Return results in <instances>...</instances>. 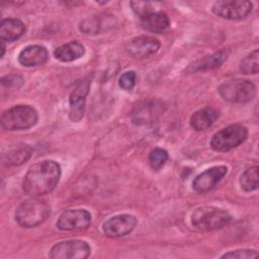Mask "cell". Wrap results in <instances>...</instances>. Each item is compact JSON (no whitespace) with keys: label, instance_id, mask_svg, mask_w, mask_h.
I'll list each match as a JSON object with an SVG mask.
<instances>
[{"label":"cell","instance_id":"obj_1","mask_svg":"<svg viewBox=\"0 0 259 259\" xmlns=\"http://www.w3.org/2000/svg\"><path fill=\"white\" fill-rule=\"evenodd\" d=\"M61 177V167L53 160H44L29 167L22 187L26 194L37 197L51 192Z\"/></svg>","mask_w":259,"mask_h":259},{"label":"cell","instance_id":"obj_2","mask_svg":"<svg viewBox=\"0 0 259 259\" xmlns=\"http://www.w3.org/2000/svg\"><path fill=\"white\" fill-rule=\"evenodd\" d=\"M51 214L49 203L40 198L32 197L24 200L15 211V221L23 228H33L42 224Z\"/></svg>","mask_w":259,"mask_h":259},{"label":"cell","instance_id":"obj_3","mask_svg":"<svg viewBox=\"0 0 259 259\" xmlns=\"http://www.w3.org/2000/svg\"><path fill=\"white\" fill-rule=\"evenodd\" d=\"M38 115L29 105H15L5 110L1 115V126L6 131L27 130L36 124Z\"/></svg>","mask_w":259,"mask_h":259},{"label":"cell","instance_id":"obj_4","mask_svg":"<svg viewBox=\"0 0 259 259\" xmlns=\"http://www.w3.org/2000/svg\"><path fill=\"white\" fill-rule=\"evenodd\" d=\"M232 215L225 209L215 206H200L191 214V224L201 231H212L227 226Z\"/></svg>","mask_w":259,"mask_h":259},{"label":"cell","instance_id":"obj_5","mask_svg":"<svg viewBox=\"0 0 259 259\" xmlns=\"http://www.w3.org/2000/svg\"><path fill=\"white\" fill-rule=\"evenodd\" d=\"M257 89L253 82L246 79H233L219 86L221 97L232 103H248L256 95Z\"/></svg>","mask_w":259,"mask_h":259},{"label":"cell","instance_id":"obj_6","mask_svg":"<svg viewBox=\"0 0 259 259\" xmlns=\"http://www.w3.org/2000/svg\"><path fill=\"white\" fill-rule=\"evenodd\" d=\"M248 130L246 126L235 123L215 133L210 141V147L217 152L231 151L246 141Z\"/></svg>","mask_w":259,"mask_h":259},{"label":"cell","instance_id":"obj_7","mask_svg":"<svg viewBox=\"0 0 259 259\" xmlns=\"http://www.w3.org/2000/svg\"><path fill=\"white\" fill-rule=\"evenodd\" d=\"M166 105L163 101L148 98L139 102L132 110L131 118L135 124L148 125L156 122L165 112Z\"/></svg>","mask_w":259,"mask_h":259},{"label":"cell","instance_id":"obj_8","mask_svg":"<svg viewBox=\"0 0 259 259\" xmlns=\"http://www.w3.org/2000/svg\"><path fill=\"white\" fill-rule=\"evenodd\" d=\"M91 253L89 244L83 240H68L55 244L49 254L52 259H84Z\"/></svg>","mask_w":259,"mask_h":259},{"label":"cell","instance_id":"obj_9","mask_svg":"<svg viewBox=\"0 0 259 259\" xmlns=\"http://www.w3.org/2000/svg\"><path fill=\"white\" fill-rule=\"evenodd\" d=\"M253 4L244 0H222L212 5V12L222 18L239 20L246 18L252 11Z\"/></svg>","mask_w":259,"mask_h":259},{"label":"cell","instance_id":"obj_10","mask_svg":"<svg viewBox=\"0 0 259 259\" xmlns=\"http://www.w3.org/2000/svg\"><path fill=\"white\" fill-rule=\"evenodd\" d=\"M91 85V80L85 78L75 86L70 98H69V117L73 122H78L82 119L85 110V101L89 93Z\"/></svg>","mask_w":259,"mask_h":259},{"label":"cell","instance_id":"obj_11","mask_svg":"<svg viewBox=\"0 0 259 259\" xmlns=\"http://www.w3.org/2000/svg\"><path fill=\"white\" fill-rule=\"evenodd\" d=\"M91 225V214L86 209H68L58 219L57 228L62 231L85 230Z\"/></svg>","mask_w":259,"mask_h":259},{"label":"cell","instance_id":"obj_12","mask_svg":"<svg viewBox=\"0 0 259 259\" xmlns=\"http://www.w3.org/2000/svg\"><path fill=\"white\" fill-rule=\"evenodd\" d=\"M137 226V219L132 214H117L108 219L103 224V232L107 237L118 238L134 231Z\"/></svg>","mask_w":259,"mask_h":259},{"label":"cell","instance_id":"obj_13","mask_svg":"<svg viewBox=\"0 0 259 259\" xmlns=\"http://www.w3.org/2000/svg\"><path fill=\"white\" fill-rule=\"evenodd\" d=\"M227 172L228 168L226 166H214L208 168L194 178L192 187L198 193H205L212 189L225 177Z\"/></svg>","mask_w":259,"mask_h":259},{"label":"cell","instance_id":"obj_14","mask_svg":"<svg viewBox=\"0 0 259 259\" xmlns=\"http://www.w3.org/2000/svg\"><path fill=\"white\" fill-rule=\"evenodd\" d=\"M160 41L152 36L141 35L132 38L125 45L126 52L135 58H147L158 52Z\"/></svg>","mask_w":259,"mask_h":259},{"label":"cell","instance_id":"obj_15","mask_svg":"<svg viewBox=\"0 0 259 259\" xmlns=\"http://www.w3.org/2000/svg\"><path fill=\"white\" fill-rule=\"evenodd\" d=\"M32 148L23 143H17L8 147L7 151L2 154L3 164L7 166H19L30 159L32 155Z\"/></svg>","mask_w":259,"mask_h":259},{"label":"cell","instance_id":"obj_16","mask_svg":"<svg viewBox=\"0 0 259 259\" xmlns=\"http://www.w3.org/2000/svg\"><path fill=\"white\" fill-rule=\"evenodd\" d=\"M49 53L44 46L31 45L25 47L18 55V62L24 67H36L48 61Z\"/></svg>","mask_w":259,"mask_h":259},{"label":"cell","instance_id":"obj_17","mask_svg":"<svg viewBox=\"0 0 259 259\" xmlns=\"http://www.w3.org/2000/svg\"><path fill=\"white\" fill-rule=\"evenodd\" d=\"M228 56H229V51L221 50L210 56H206L203 59H200L190 64L186 71L188 73H195V72L215 69L220 67L228 59Z\"/></svg>","mask_w":259,"mask_h":259},{"label":"cell","instance_id":"obj_18","mask_svg":"<svg viewBox=\"0 0 259 259\" xmlns=\"http://www.w3.org/2000/svg\"><path fill=\"white\" fill-rule=\"evenodd\" d=\"M220 112L212 107H205L195 111L190 117V124L195 131H204L210 127L219 118Z\"/></svg>","mask_w":259,"mask_h":259},{"label":"cell","instance_id":"obj_19","mask_svg":"<svg viewBox=\"0 0 259 259\" xmlns=\"http://www.w3.org/2000/svg\"><path fill=\"white\" fill-rule=\"evenodd\" d=\"M25 32L24 23L16 18H6L0 24V37L3 41H14Z\"/></svg>","mask_w":259,"mask_h":259},{"label":"cell","instance_id":"obj_20","mask_svg":"<svg viewBox=\"0 0 259 259\" xmlns=\"http://www.w3.org/2000/svg\"><path fill=\"white\" fill-rule=\"evenodd\" d=\"M169 24V17L164 12H152L141 17L142 27L151 32L161 33L168 28Z\"/></svg>","mask_w":259,"mask_h":259},{"label":"cell","instance_id":"obj_21","mask_svg":"<svg viewBox=\"0 0 259 259\" xmlns=\"http://www.w3.org/2000/svg\"><path fill=\"white\" fill-rule=\"evenodd\" d=\"M85 54L84 46L79 41H70L58 47L54 51V56L60 62H73Z\"/></svg>","mask_w":259,"mask_h":259},{"label":"cell","instance_id":"obj_22","mask_svg":"<svg viewBox=\"0 0 259 259\" xmlns=\"http://www.w3.org/2000/svg\"><path fill=\"white\" fill-rule=\"evenodd\" d=\"M242 189L247 192L254 191L258 188V166H252L245 170L240 178Z\"/></svg>","mask_w":259,"mask_h":259},{"label":"cell","instance_id":"obj_23","mask_svg":"<svg viewBox=\"0 0 259 259\" xmlns=\"http://www.w3.org/2000/svg\"><path fill=\"white\" fill-rule=\"evenodd\" d=\"M258 57H259L258 50H255L251 54L246 56L240 63V71L245 75L257 74L259 71Z\"/></svg>","mask_w":259,"mask_h":259},{"label":"cell","instance_id":"obj_24","mask_svg":"<svg viewBox=\"0 0 259 259\" xmlns=\"http://www.w3.org/2000/svg\"><path fill=\"white\" fill-rule=\"evenodd\" d=\"M168 160V153L164 149L161 148H156L153 151H151L149 155V162L150 166L154 170H159L161 169L166 161Z\"/></svg>","mask_w":259,"mask_h":259},{"label":"cell","instance_id":"obj_25","mask_svg":"<svg viewBox=\"0 0 259 259\" xmlns=\"http://www.w3.org/2000/svg\"><path fill=\"white\" fill-rule=\"evenodd\" d=\"M258 253L256 250L251 249H238L234 251H230L222 255L221 258H231V259H252L256 258Z\"/></svg>","mask_w":259,"mask_h":259},{"label":"cell","instance_id":"obj_26","mask_svg":"<svg viewBox=\"0 0 259 259\" xmlns=\"http://www.w3.org/2000/svg\"><path fill=\"white\" fill-rule=\"evenodd\" d=\"M101 23L97 17L87 18L80 23V30L86 34H95L100 30Z\"/></svg>","mask_w":259,"mask_h":259},{"label":"cell","instance_id":"obj_27","mask_svg":"<svg viewBox=\"0 0 259 259\" xmlns=\"http://www.w3.org/2000/svg\"><path fill=\"white\" fill-rule=\"evenodd\" d=\"M158 3H153V2H145V1H133L131 2V6L133 8V10L138 14L140 15L141 17L149 14V13H152V12H155L154 11V7L155 5H157Z\"/></svg>","mask_w":259,"mask_h":259},{"label":"cell","instance_id":"obj_28","mask_svg":"<svg viewBox=\"0 0 259 259\" xmlns=\"http://www.w3.org/2000/svg\"><path fill=\"white\" fill-rule=\"evenodd\" d=\"M136 79H137V75L134 71L124 72L119 78V81H118L119 87L123 90L130 91L135 87Z\"/></svg>","mask_w":259,"mask_h":259},{"label":"cell","instance_id":"obj_29","mask_svg":"<svg viewBox=\"0 0 259 259\" xmlns=\"http://www.w3.org/2000/svg\"><path fill=\"white\" fill-rule=\"evenodd\" d=\"M1 83L6 87H20L23 84V79L18 75H7L1 79Z\"/></svg>","mask_w":259,"mask_h":259},{"label":"cell","instance_id":"obj_30","mask_svg":"<svg viewBox=\"0 0 259 259\" xmlns=\"http://www.w3.org/2000/svg\"><path fill=\"white\" fill-rule=\"evenodd\" d=\"M1 57L4 56V53H5V45H4V41L1 40Z\"/></svg>","mask_w":259,"mask_h":259}]
</instances>
